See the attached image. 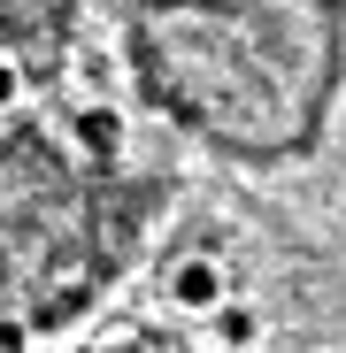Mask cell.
<instances>
[{"mask_svg": "<svg viewBox=\"0 0 346 353\" xmlns=\"http://www.w3.org/2000/svg\"><path fill=\"white\" fill-rule=\"evenodd\" d=\"M223 300H231L223 261H208V254H200V261H177V269H169V307H177V315H193V323H200V315H215Z\"/></svg>", "mask_w": 346, "mask_h": 353, "instance_id": "cell-1", "label": "cell"}, {"mask_svg": "<svg viewBox=\"0 0 346 353\" xmlns=\"http://www.w3.org/2000/svg\"><path fill=\"white\" fill-rule=\"evenodd\" d=\"M208 323V338L223 345V353H247V345H262V315L254 307H239V300H223L215 315H200Z\"/></svg>", "mask_w": 346, "mask_h": 353, "instance_id": "cell-2", "label": "cell"}, {"mask_svg": "<svg viewBox=\"0 0 346 353\" xmlns=\"http://www.w3.org/2000/svg\"><path fill=\"white\" fill-rule=\"evenodd\" d=\"M77 146L93 161H115V154H124V115H115V108H77Z\"/></svg>", "mask_w": 346, "mask_h": 353, "instance_id": "cell-3", "label": "cell"}, {"mask_svg": "<svg viewBox=\"0 0 346 353\" xmlns=\"http://www.w3.org/2000/svg\"><path fill=\"white\" fill-rule=\"evenodd\" d=\"M16 100H23V70L8 62V54H0V108H16Z\"/></svg>", "mask_w": 346, "mask_h": 353, "instance_id": "cell-4", "label": "cell"}, {"mask_svg": "<svg viewBox=\"0 0 346 353\" xmlns=\"http://www.w3.org/2000/svg\"><path fill=\"white\" fill-rule=\"evenodd\" d=\"M108 353H146V345H139V338H115V345H108Z\"/></svg>", "mask_w": 346, "mask_h": 353, "instance_id": "cell-5", "label": "cell"}]
</instances>
